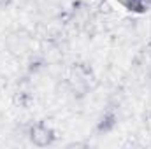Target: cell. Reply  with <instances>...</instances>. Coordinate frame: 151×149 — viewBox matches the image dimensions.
I'll return each instance as SVG.
<instances>
[{
  "label": "cell",
  "mask_w": 151,
  "mask_h": 149,
  "mask_svg": "<svg viewBox=\"0 0 151 149\" xmlns=\"http://www.w3.org/2000/svg\"><path fill=\"white\" fill-rule=\"evenodd\" d=\"M28 139H30V142H32L34 146H37V148H47V146H51V144L55 142L56 135H55L53 128L47 126L44 121H37L35 125L30 126V130H28Z\"/></svg>",
  "instance_id": "cell-1"
},
{
  "label": "cell",
  "mask_w": 151,
  "mask_h": 149,
  "mask_svg": "<svg viewBox=\"0 0 151 149\" xmlns=\"http://www.w3.org/2000/svg\"><path fill=\"white\" fill-rule=\"evenodd\" d=\"M150 2L151 0H123L121 5L130 11V12H137V14H144L150 9Z\"/></svg>",
  "instance_id": "cell-2"
},
{
  "label": "cell",
  "mask_w": 151,
  "mask_h": 149,
  "mask_svg": "<svg viewBox=\"0 0 151 149\" xmlns=\"http://www.w3.org/2000/svg\"><path fill=\"white\" fill-rule=\"evenodd\" d=\"M114 126H116V114L114 112H106L102 117H100V121H99V125H97V130L102 133H107V132H111Z\"/></svg>",
  "instance_id": "cell-3"
}]
</instances>
